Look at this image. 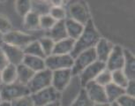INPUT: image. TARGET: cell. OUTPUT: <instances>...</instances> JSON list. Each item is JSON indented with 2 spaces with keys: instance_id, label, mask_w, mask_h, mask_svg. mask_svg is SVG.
<instances>
[{
  "instance_id": "1",
  "label": "cell",
  "mask_w": 135,
  "mask_h": 106,
  "mask_svg": "<svg viewBox=\"0 0 135 106\" xmlns=\"http://www.w3.org/2000/svg\"><path fill=\"white\" fill-rule=\"evenodd\" d=\"M101 38L98 31L94 26L92 20H90L84 27V30L80 36L74 42V47L71 56L75 59L81 52L88 50L89 49L95 48V46Z\"/></svg>"
},
{
  "instance_id": "2",
  "label": "cell",
  "mask_w": 135,
  "mask_h": 106,
  "mask_svg": "<svg viewBox=\"0 0 135 106\" xmlns=\"http://www.w3.org/2000/svg\"><path fill=\"white\" fill-rule=\"evenodd\" d=\"M2 101L13 102V101L30 95L27 86L19 82H13L11 84H2L0 86Z\"/></svg>"
},
{
  "instance_id": "3",
  "label": "cell",
  "mask_w": 135,
  "mask_h": 106,
  "mask_svg": "<svg viewBox=\"0 0 135 106\" xmlns=\"http://www.w3.org/2000/svg\"><path fill=\"white\" fill-rule=\"evenodd\" d=\"M83 86L81 84L79 75H73L69 84L60 93L61 106H70L82 90Z\"/></svg>"
},
{
  "instance_id": "4",
  "label": "cell",
  "mask_w": 135,
  "mask_h": 106,
  "mask_svg": "<svg viewBox=\"0 0 135 106\" xmlns=\"http://www.w3.org/2000/svg\"><path fill=\"white\" fill-rule=\"evenodd\" d=\"M52 81V72L49 69H44L40 72L35 73L34 76L27 84L30 94L38 92L42 89L49 88L51 86Z\"/></svg>"
},
{
  "instance_id": "5",
  "label": "cell",
  "mask_w": 135,
  "mask_h": 106,
  "mask_svg": "<svg viewBox=\"0 0 135 106\" xmlns=\"http://www.w3.org/2000/svg\"><path fill=\"white\" fill-rule=\"evenodd\" d=\"M37 39L38 38H36L32 34L13 29L8 32L7 34L4 35V42L6 44L15 47L21 48V49H24L27 44H29L31 42Z\"/></svg>"
},
{
  "instance_id": "6",
  "label": "cell",
  "mask_w": 135,
  "mask_h": 106,
  "mask_svg": "<svg viewBox=\"0 0 135 106\" xmlns=\"http://www.w3.org/2000/svg\"><path fill=\"white\" fill-rule=\"evenodd\" d=\"M74 59L71 55L51 54L45 57V66L51 72L63 69H72Z\"/></svg>"
},
{
  "instance_id": "7",
  "label": "cell",
  "mask_w": 135,
  "mask_h": 106,
  "mask_svg": "<svg viewBox=\"0 0 135 106\" xmlns=\"http://www.w3.org/2000/svg\"><path fill=\"white\" fill-rule=\"evenodd\" d=\"M66 12H67V18H70L82 25H86L91 20L88 7L84 2L73 3L69 6Z\"/></svg>"
},
{
  "instance_id": "8",
  "label": "cell",
  "mask_w": 135,
  "mask_h": 106,
  "mask_svg": "<svg viewBox=\"0 0 135 106\" xmlns=\"http://www.w3.org/2000/svg\"><path fill=\"white\" fill-rule=\"evenodd\" d=\"M73 59H74V62L72 67L73 75H79L86 67H88L89 65L97 60L94 48L81 52Z\"/></svg>"
},
{
  "instance_id": "9",
  "label": "cell",
  "mask_w": 135,
  "mask_h": 106,
  "mask_svg": "<svg viewBox=\"0 0 135 106\" xmlns=\"http://www.w3.org/2000/svg\"><path fill=\"white\" fill-rule=\"evenodd\" d=\"M30 97L35 106H45L53 101L59 99L60 93L50 86L38 92L30 94Z\"/></svg>"
},
{
  "instance_id": "10",
  "label": "cell",
  "mask_w": 135,
  "mask_h": 106,
  "mask_svg": "<svg viewBox=\"0 0 135 106\" xmlns=\"http://www.w3.org/2000/svg\"><path fill=\"white\" fill-rule=\"evenodd\" d=\"M86 95L94 103H108L105 93V88L99 85L95 80L88 82L83 87Z\"/></svg>"
},
{
  "instance_id": "11",
  "label": "cell",
  "mask_w": 135,
  "mask_h": 106,
  "mask_svg": "<svg viewBox=\"0 0 135 106\" xmlns=\"http://www.w3.org/2000/svg\"><path fill=\"white\" fill-rule=\"evenodd\" d=\"M105 68H106L105 63L98 61V60H96V61L92 63L91 65H89L88 67H86L79 74V77H80V80L83 87L86 84H88V82L95 80V78L98 76V74L103 70L105 69Z\"/></svg>"
},
{
  "instance_id": "12",
  "label": "cell",
  "mask_w": 135,
  "mask_h": 106,
  "mask_svg": "<svg viewBox=\"0 0 135 106\" xmlns=\"http://www.w3.org/2000/svg\"><path fill=\"white\" fill-rule=\"evenodd\" d=\"M124 64V49L119 45H114L113 50L105 63L106 68L110 72L122 70Z\"/></svg>"
},
{
  "instance_id": "13",
  "label": "cell",
  "mask_w": 135,
  "mask_h": 106,
  "mask_svg": "<svg viewBox=\"0 0 135 106\" xmlns=\"http://www.w3.org/2000/svg\"><path fill=\"white\" fill-rule=\"evenodd\" d=\"M72 69H63L52 72L51 87L61 93L69 84L73 78Z\"/></svg>"
},
{
  "instance_id": "14",
  "label": "cell",
  "mask_w": 135,
  "mask_h": 106,
  "mask_svg": "<svg viewBox=\"0 0 135 106\" xmlns=\"http://www.w3.org/2000/svg\"><path fill=\"white\" fill-rule=\"evenodd\" d=\"M1 49L3 50L9 64L16 65V66L22 64L25 57L23 49L7 44L6 42L3 44V45L1 46Z\"/></svg>"
},
{
  "instance_id": "15",
  "label": "cell",
  "mask_w": 135,
  "mask_h": 106,
  "mask_svg": "<svg viewBox=\"0 0 135 106\" xmlns=\"http://www.w3.org/2000/svg\"><path fill=\"white\" fill-rule=\"evenodd\" d=\"M113 47L114 44L112 42L108 41L105 38H102L101 37L95 48H94L96 54V59L98 61L106 63L109 56L110 55L112 50H113Z\"/></svg>"
},
{
  "instance_id": "16",
  "label": "cell",
  "mask_w": 135,
  "mask_h": 106,
  "mask_svg": "<svg viewBox=\"0 0 135 106\" xmlns=\"http://www.w3.org/2000/svg\"><path fill=\"white\" fill-rule=\"evenodd\" d=\"M46 36L50 37L55 42L68 38L67 31H66V27L65 25V21H57V23L53 26L52 28L50 31H48Z\"/></svg>"
},
{
  "instance_id": "17",
  "label": "cell",
  "mask_w": 135,
  "mask_h": 106,
  "mask_svg": "<svg viewBox=\"0 0 135 106\" xmlns=\"http://www.w3.org/2000/svg\"><path fill=\"white\" fill-rule=\"evenodd\" d=\"M124 64L123 67V72L129 80L135 79V59L134 55L128 50L124 49Z\"/></svg>"
},
{
  "instance_id": "18",
  "label": "cell",
  "mask_w": 135,
  "mask_h": 106,
  "mask_svg": "<svg viewBox=\"0 0 135 106\" xmlns=\"http://www.w3.org/2000/svg\"><path fill=\"white\" fill-rule=\"evenodd\" d=\"M65 25L68 37L74 40V41H76L80 36V35L82 34L84 30V27H85V25L79 23V22L73 21L70 18H67L65 21Z\"/></svg>"
},
{
  "instance_id": "19",
  "label": "cell",
  "mask_w": 135,
  "mask_h": 106,
  "mask_svg": "<svg viewBox=\"0 0 135 106\" xmlns=\"http://www.w3.org/2000/svg\"><path fill=\"white\" fill-rule=\"evenodd\" d=\"M75 41L71 38H66L61 40L59 42H55V46L53 49L52 54L54 55H71Z\"/></svg>"
},
{
  "instance_id": "20",
  "label": "cell",
  "mask_w": 135,
  "mask_h": 106,
  "mask_svg": "<svg viewBox=\"0 0 135 106\" xmlns=\"http://www.w3.org/2000/svg\"><path fill=\"white\" fill-rule=\"evenodd\" d=\"M22 64L30 68L35 73L46 69V66H45V59H42V57H39L25 55Z\"/></svg>"
},
{
  "instance_id": "21",
  "label": "cell",
  "mask_w": 135,
  "mask_h": 106,
  "mask_svg": "<svg viewBox=\"0 0 135 106\" xmlns=\"http://www.w3.org/2000/svg\"><path fill=\"white\" fill-rule=\"evenodd\" d=\"M104 88H105L107 101H108L109 103L117 102L119 97L124 95V88L119 87V86L114 84L112 82Z\"/></svg>"
},
{
  "instance_id": "22",
  "label": "cell",
  "mask_w": 135,
  "mask_h": 106,
  "mask_svg": "<svg viewBox=\"0 0 135 106\" xmlns=\"http://www.w3.org/2000/svg\"><path fill=\"white\" fill-rule=\"evenodd\" d=\"M17 68V82L23 85H27L35 74V72L23 64L16 66Z\"/></svg>"
},
{
  "instance_id": "23",
  "label": "cell",
  "mask_w": 135,
  "mask_h": 106,
  "mask_svg": "<svg viewBox=\"0 0 135 106\" xmlns=\"http://www.w3.org/2000/svg\"><path fill=\"white\" fill-rule=\"evenodd\" d=\"M24 27L27 31L40 30V16L33 12H30L23 18Z\"/></svg>"
},
{
  "instance_id": "24",
  "label": "cell",
  "mask_w": 135,
  "mask_h": 106,
  "mask_svg": "<svg viewBox=\"0 0 135 106\" xmlns=\"http://www.w3.org/2000/svg\"><path fill=\"white\" fill-rule=\"evenodd\" d=\"M2 83L11 84L17 81V68L16 65L9 64L1 71Z\"/></svg>"
},
{
  "instance_id": "25",
  "label": "cell",
  "mask_w": 135,
  "mask_h": 106,
  "mask_svg": "<svg viewBox=\"0 0 135 106\" xmlns=\"http://www.w3.org/2000/svg\"><path fill=\"white\" fill-rule=\"evenodd\" d=\"M52 7L51 2L48 1H31V12L39 16H43L50 13Z\"/></svg>"
},
{
  "instance_id": "26",
  "label": "cell",
  "mask_w": 135,
  "mask_h": 106,
  "mask_svg": "<svg viewBox=\"0 0 135 106\" xmlns=\"http://www.w3.org/2000/svg\"><path fill=\"white\" fill-rule=\"evenodd\" d=\"M23 51H24L25 55L39 57H42V59H45V57H46L44 55V53L42 51V47H41L38 39L35 40V41L30 42L29 44H27L23 49Z\"/></svg>"
},
{
  "instance_id": "27",
  "label": "cell",
  "mask_w": 135,
  "mask_h": 106,
  "mask_svg": "<svg viewBox=\"0 0 135 106\" xmlns=\"http://www.w3.org/2000/svg\"><path fill=\"white\" fill-rule=\"evenodd\" d=\"M38 41L40 42V45L42 47V50L43 53H44L45 57H48L52 54L53 49H54L55 46V42L52 39H50V37L44 35V36L38 38Z\"/></svg>"
},
{
  "instance_id": "28",
  "label": "cell",
  "mask_w": 135,
  "mask_h": 106,
  "mask_svg": "<svg viewBox=\"0 0 135 106\" xmlns=\"http://www.w3.org/2000/svg\"><path fill=\"white\" fill-rule=\"evenodd\" d=\"M49 14L56 21H63L67 19V12L63 6H52Z\"/></svg>"
},
{
  "instance_id": "29",
  "label": "cell",
  "mask_w": 135,
  "mask_h": 106,
  "mask_svg": "<svg viewBox=\"0 0 135 106\" xmlns=\"http://www.w3.org/2000/svg\"><path fill=\"white\" fill-rule=\"evenodd\" d=\"M15 9L20 17L24 18L31 12V1L28 0H19L15 2Z\"/></svg>"
},
{
  "instance_id": "30",
  "label": "cell",
  "mask_w": 135,
  "mask_h": 106,
  "mask_svg": "<svg viewBox=\"0 0 135 106\" xmlns=\"http://www.w3.org/2000/svg\"><path fill=\"white\" fill-rule=\"evenodd\" d=\"M112 75V83L119 86L121 88H126V86L128 83L129 80L126 77V75L124 74L123 70H117L114 72H111Z\"/></svg>"
},
{
  "instance_id": "31",
  "label": "cell",
  "mask_w": 135,
  "mask_h": 106,
  "mask_svg": "<svg viewBox=\"0 0 135 106\" xmlns=\"http://www.w3.org/2000/svg\"><path fill=\"white\" fill-rule=\"evenodd\" d=\"M95 81L98 83L99 85L103 86V87H106L107 85H109V83L112 82L111 72L107 69V68H105L98 74V76L95 78Z\"/></svg>"
},
{
  "instance_id": "32",
  "label": "cell",
  "mask_w": 135,
  "mask_h": 106,
  "mask_svg": "<svg viewBox=\"0 0 135 106\" xmlns=\"http://www.w3.org/2000/svg\"><path fill=\"white\" fill-rule=\"evenodd\" d=\"M93 104L94 103L89 99L86 91L84 90V88H82L78 97L73 101L70 106H92Z\"/></svg>"
},
{
  "instance_id": "33",
  "label": "cell",
  "mask_w": 135,
  "mask_h": 106,
  "mask_svg": "<svg viewBox=\"0 0 135 106\" xmlns=\"http://www.w3.org/2000/svg\"><path fill=\"white\" fill-rule=\"evenodd\" d=\"M56 23L57 21L50 14L40 16V29L48 32L52 28Z\"/></svg>"
},
{
  "instance_id": "34",
  "label": "cell",
  "mask_w": 135,
  "mask_h": 106,
  "mask_svg": "<svg viewBox=\"0 0 135 106\" xmlns=\"http://www.w3.org/2000/svg\"><path fill=\"white\" fill-rule=\"evenodd\" d=\"M12 30V25L9 19L3 14H0V33L3 35L7 34Z\"/></svg>"
},
{
  "instance_id": "35",
  "label": "cell",
  "mask_w": 135,
  "mask_h": 106,
  "mask_svg": "<svg viewBox=\"0 0 135 106\" xmlns=\"http://www.w3.org/2000/svg\"><path fill=\"white\" fill-rule=\"evenodd\" d=\"M11 103H12V106H35L30 95H27V97L19 98V99L12 102Z\"/></svg>"
},
{
  "instance_id": "36",
  "label": "cell",
  "mask_w": 135,
  "mask_h": 106,
  "mask_svg": "<svg viewBox=\"0 0 135 106\" xmlns=\"http://www.w3.org/2000/svg\"><path fill=\"white\" fill-rule=\"evenodd\" d=\"M119 106H135V98L127 95H123L117 101Z\"/></svg>"
},
{
  "instance_id": "37",
  "label": "cell",
  "mask_w": 135,
  "mask_h": 106,
  "mask_svg": "<svg viewBox=\"0 0 135 106\" xmlns=\"http://www.w3.org/2000/svg\"><path fill=\"white\" fill-rule=\"evenodd\" d=\"M124 94L130 97H135V80H129L127 85L124 88Z\"/></svg>"
},
{
  "instance_id": "38",
  "label": "cell",
  "mask_w": 135,
  "mask_h": 106,
  "mask_svg": "<svg viewBox=\"0 0 135 106\" xmlns=\"http://www.w3.org/2000/svg\"><path fill=\"white\" fill-rule=\"evenodd\" d=\"M9 65L8 60H7L3 50H2L1 47H0V71H2L6 65Z\"/></svg>"
},
{
  "instance_id": "39",
  "label": "cell",
  "mask_w": 135,
  "mask_h": 106,
  "mask_svg": "<svg viewBox=\"0 0 135 106\" xmlns=\"http://www.w3.org/2000/svg\"><path fill=\"white\" fill-rule=\"evenodd\" d=\"M45 106H61V103H60V100H56V101H53V102L48 103Z\"/></svg>"
},
{
  "instance_id": "40",
  "label": "cell",
  "mask_w": 135,
  "mask_h": 106,
  "mask_svg": "<svg viewBox=\"0 0 135 106\" xmlns=\"http://www.w3.org/2000/svg\"><path fill=\"white\" fill-rule=\"evenodd\" d=\"M0 106H12V103L10 102H6V101H1Z\"/></svg>"
},
{
  "instance_id": "41",
  "label": "cell",
  "mask_w": 135,
  "mask_h": 106,
  "mask_svg": "<svg viewBox=\"0 0 135 106\" xmlns=\"http://www.w3.org/2000/svg\"><path fill=\"white\" fill-rule=\"evenodd\" d=\"M92 106H109V103H94Z\"/></svg>"
},
{
  "instance_id": "42",
  "label": "cell",
  "mask_w": 135,
  "mask_h": 106,
  "mask_svg": "<svg viewBox=\"0 0 135 106\" xmlns=\"http://www.w3.org/2000/svg\"><path fill=\"white\" fill-rule=\"evenodd\" d=\"M4 35L2 34V33H0V47L3 45V44H4Z\"/></svg>"
},
{
  "instance_id": "43",
  "label": "cell",
  "mask_w": 135,
  "mask_h": 106,
  "mask_svg": "<svg viewBox=\"0 0 135 106\" xmlns=\"http://www.w3.org/2000/svg\"><path fill=\"white\" fill-rule=\"evenodd\" d=\"M109 106H119V105L118 104V103L117 102H114V103H109Z\"/></svg>"
},
{
  "instance_id": "44",
  "label": "cell",
  "mask_w": 135,
  "mask_h": 106,
  "mask_svg": "<svg viewBox=\"0 0 135 106\" xmlns=\"http://www.w3.org/2000/svg\"><path fill=\"white\" fill-rule=\"evenodd\" d=\"M3 83H2V76H1V71H0V86H1Z\"/></svg>"
},
{
  "instance_id": "45",
  "label": "cell",
  "mask_w": 135,
  "mask_h": 106,
  "mask_svg": "<svg viewBox=\"0 0 135 106\" xmlns=\"http://www.w3.org/2000/svg\"><path fill=\"white\" fill-rule=\"evenodd\" d=\"M2 101V98H1V91H0V102Z\"/></svg>"
}]
</instances>
